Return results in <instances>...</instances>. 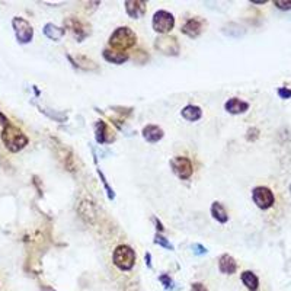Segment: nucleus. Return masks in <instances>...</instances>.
I'll return each instance as SVG.
<instances>
[{
  "mask_svg": "<svg viewBox=\"0 0 291 291\" xmlns=\"http://www.w3.org/2000/svg\"><path fill=\"white\" fill-rule=\"evenodd\" d=\"M224 108L230 114H243V112L249 110V103L245 102V100L237 99V98H231V99L226 102Z\"/></svg>",
  "mask_w": 291,
  "mask_h": 291,
  "instance_id": "10",
  "label": "nucleus"
},
{
  "mask_svg": "<svg viewBox=\"0 0 291 291\" xmlns=\"http://www.w3.org/2000/svg\"><path fill=\"white\" fill-rule=\"evenodd\" d=\"M103 57L110 63H115V64H122L124 61L128 60V54L127 52H121V51L111 50V48H107V50L103 51Z\"/></svg>",
  "mask_w": 291,
  "mask_h": 291,
  "instance_id": "15",
  "label": "nucleus"
},
{
  "mask_svg": "<svg viewBox=\"0 0 291 291\" xmlns=\"http://www.w3.org/2000/svg\"><path fill=\"white\" fill-rule=\"evenodd\" d=\"M161 281L163 282V284H165V287H166V288H169V287H171L172 280H171V278H169V277H168V275H162Z\"/></svg>",
  "mask_w": 291,
  "mask_h": 291,
  "instance_id": "25",
  "label": "nucleus"
},
{
  "mask_svg": "<svg viewBox=\"0 0 291 291\" xmlns=\"http://www.w3.org/2000/svg\"><path fill=\"white\" fill-rule=\"evenodd\" d=\"M219 268L223 274H233L237 270V263L230 255H223L219 261Z\"/></svg>",
  "mask_w": 291,
  "mask_h": 291,
  "instance_id": "14",
  "label": "nucleus"
},
{
  "mask_svg": "<svg viewBox=\"0 0 291 291\" xmlns=\"http://www.w3.org/2000/svg\"><path fill=\"white\" fill-rule=\"evenodd\" d=\"M125 10L128 16L139 19L146 13V2L143 0H127L125 2Z\"/></svg>",
  "mask_w": 291,
  "mask_h": 291,
  "instance_id": "9",
  "label": "nucleus"
},
{
  "mask_svg": "<svg viewBox=\"0 0 291 291\" xmlns=\"http://www.w3.org/2000/svg\"><path fill=\"white\" fill-rule=\"evenodd\" d=\"M143 137L149 143H156V141L162 140L163 137V130L157 125H147L143 128Z\"/></svg>",
  "mask_w": 291,
  "mask_h": 291,
  "instance_id": "11",
  "label": "nucleus"
},
{
  "mask_svg": "<svg viewBox=\"0 0 291 291\" xmlns=\"http://www.w3.org/2000/svg\"><path fill=\"white\" fill-rule=\"evenodd\" d=\"M114 263L122 271H130L136 263V252L127 245L117 246L114 251Z\"/></svg>",
  "mask_w": 291,
  "mask_h": 291,
  "instance_id": "3",
  "label": "nucleus"
},
{
  "mask_svg": "<svg viewBox=\"0 0 291 291\" xmlns=\"http://www.w3.org/2000/svg\"><path fill=\"white\" fill-rule=\"evenodd\" d=\"M44 34H45L50 40L59 41L64 37L66 31L61 30V28H59V27H56L54 23H47V25L44 27Z\"/></svg>",
  "mask_w": 291,
  "mask_h": 291,
  "instance_id": "17",
  "label": "nucleus"
},
{
  "mask_svg": "<svg viewBox=\"0 0 291 291\" xmlns=\"http://www.w3.org/2000/svg\"><path fill=\"white\" fill-rule=\"evenodd\" d=\"M191 291H208V290H207V287H205L204 284H201V282H195V284H192Z\"/></svg>",
  "mask_w": 291,
  "mask_h": 291,
  "instance_id": "24",
  "label": "nucleus"
},
{
  "mask_svg": "<svg viewBox=\"0 0 291 291\" xmlns=\"http://www.w3.org/2000/svg\"><path fill=\"white\" fill-rule=\"evenodd\" d=\"M0 121H2V122H3L5 125H6V124H9V122H8V120L5 118V115H3V114H0Z\"/></svg>",
  "mask_w": 291,
  "mask_h": 291,
  "instance_id": "27",
  "label": "nucleus"
},
{
  "mask_svg": "<svg viewBox=\"0 0 291 291\" xmlns=\"http://www.w3.org/2000/svg\"><path fill=\"white\" fill-rule=\"evenodd\" d=\"M175 27V18L173 15L166 10H159L153 16V30L159 34H166Z\"/></svg>",
  "mask_w": 291,
  "mask_h": 291,
  "instance_id": "4",
  "label": "nucleus"
},
{
  "mask_svg": "<svg viewBox=\"0 0 291 291\" xmlns=\"http://www.w3.org/2000/svg\"><path fill=\"white\" fill-rule=\"evenodd\" d=\"M194 249H195V253H197V255H202V253H205V252H207V249H205V248H202L201 245H194Z\"/></svg>",
  "mask_w": 291,
  "mask_h": 291,
  "instance_id": "26",
  "label": "nucleus"
},
{
  "mask_svg": "<svg viewBox=\"0 0 291 291\" xmlns=\"http://www.w3.org/2000/svg\"><path fill=\"white\" fill-rule=\"evenodd\" d=\"M274 5L281 10H290L291 9V2H282V0H275Z\"/></svg>",
  "mask_w": 291,
  "mask_h": 291,
  "instance_id": "22",
  "label": "nucleus"
},
{
  "mask_svg": "<svg viewBox=\"0 0 291 291\" xmlns=\"http://www.w3.org/2000/svg\"><path fill=\"white\" fill-rule=\"evenodd\" d=\"M105 136H107V125H105V122L99 121L96 124V140H98V143H105L107 141Z\"/></svg>",
  "mask_w": 291,
  "mask_h": 291,
  "instance_id": "20",
  "label": "nucleus"
},
{
  "mask_svg": "<svg viewBox=\"0 0 291 291\" xmlns=\"http://www.w3.org/2000/svg\"><path fill=\"white\" fill-rule=\"evenodd\" d=\"M278 95L281 96L282 99H288V98H291V91L290 89H285V88H280L278 89Z\"/></svg>",
  "mask_w": 291,
  "mask_h": 291,
  "instance_id": "23",
  "label": "nucleus"
},
{
  "mask_svg": "<svg viewBox=\"0 0 291 291\" xmlns=\"http://www.w3.org/2000/svg\"><path fill=\"white\" fill-rule=\"evenodd\" d=\"M290 191H291V187H290Z\"/></svg>",
  "mask_w": 291,
  "mask_h": 291,
  "instance_id": "28",
  "label": "nucleus"
},
{
  "mask_svg": "<svg viewBox=\"0 0 291 291\" xmlns=\"http://www.w3.org/2000/svg\"><path fill=\"white\" fill-rule=\"evenodd\" d=\"M2 140L5 143V146H6L10 151H13V153L22 150V149L28 144L27 136H25L19 128H16L15 125H12V124H6V125H5L3 133H2Z\"/></svg>",
  "mask_w": 291,
  "mask_h": 291,
  "instance_id": "1",
  "label": "nucleus"
},
{
  "mask_svg": "<svg viewBox=\"0 0 291 291\" xmlns=\"http://www.w3.org/2000/svg\"><path fill=\"white\" fill-rule=\"evenodd\" d=\"M172 171L175 172L176 176H179L181 179H188L192 175V163L188 157H182L176 156L171 161Z\"/></svg>",
  "mask_w": 291,
  "mask_h": 291,
  "instance_id": "6",
  "label": "nucleus"
},
{
  "mask_svg": "<svg viewBox=\"0 0 291 291\" xmlns=\"http://www.w3.org/2000/svg\"><path fill=\"white\" fill-rule=\"evenodd\" d=\"M67 27H69V30L73 32V35H74V37H76L79 41H82L83 38H86V37H88L86 27H83V23H82L81 20L69 19L67 20Z\"/></svg>",
  "mask_w": 291,
  "mask_h": 291,
  "instance_id": "13",
  "label": "nucleus"
},
{
  "mask_svg": "<svg viewBox=\"0 0 291 291\" xmlns=\"http://www.w3.org/2000/svg\"><path fill=\"white\" fill-rule=\"evenodd\" d=\"M154 242H156V243H159V245H162V246H163V248H166V249H171V251L173 249V246H172L171 243L166 241L163 236H159V234H157V236H156V239H154Z\"/></svg>",
  "mask_w": 291,
  "mask_h": 291,
  "instance_id": "21",
  "label": "nucleus"
},
{
  "mask_svg": "<svg viewBox=\"0 0 291 291\" xmlns=\"http://www.w3.org/2000/svg\"><path fill=\"white\" fill-rule=\"evenodd\" d=\"M202 31V25L198 19H190L183 27H182V32L191 38H197Z\"/></svg>",
  "mask_w": 291,
  "mask_h": 291,
  "instance_id": "12",
  "label": "nucleus"
},
{
  "mask_svg": "<svg viewBox=\"0 0 291 291\" xmlns=\"http://www.w3.org/2000/svg\"><path fill=\"white\" fill-rule=\"evenodd\" d=\"M202 115L200 107H195V105H188L182 110V117L188 121H198Z\"/></svg>",
  "mask_w": 291,
  "mask_h": 291,
  "instance_id": "18",
  "label": "nucleus"
},
{
  "mask_svg": "<svg viewBox=\"0 0 291 291\" xmlns=\"http://www.w3.org/2000/svg\"><path fill=\"white\" fill-rule=\"evenodd\" d=\"M136 42H137V35L127 27H121L114 31V34L110 38V45L112 47V50L121 51V52H125V50L134 47Z\"/></svg>",
  "mask_w": 291,
  "mask_h": 291,
  "instance_id": "2",
  "label": "nucleus"
},
{
  "mask_svg": "<svg viewBox=\"0 0 291 291\" xmlns=\"http://www.w3.org/2000/svg\"><path fill=\"white\" fill-rule=\"evenodd\" d=\"M13 28H15V34H16V38L22 44H27L32 40L34 37V30L31 27V23L28 20L22 19V18H15L13 19Z\"/></svg>",
  "mask_w": 291,
  "mask_h": 291,
  "instance_id": "7",
  "label": "nucleus"
},
{
  "mask_svg": "<svg viewBox=\"0 0 291 291\" xmlns=\"http://www.w3.org/2000/svg\"><path fill=\"white\" fill-rule=\"evenodd\" d=\"M154 47L159 51H162L166 56H178L179 52V44L175 37H169V35H162L156 40Z\"/></svg>",
  "mask_w": 291,
  "mask_h": 291,
  "instance_id": "8",
  "label": "nucleus"
},
{
  "mask_svg": "<svg viewBox=\"0 0 291 291\" xmlns=\"http://www.w3.org/2000/svg\"><path fill=\"white\" fill-rule=\"evenodd\" d=\"M242 281L246 285V288L249 291H256L259 287V280L258 277L252 271H245L242 274Z\"/></svg>",
  "mask_w": 291,
  "mask_h": 291,
  "instance_id": "16",
  "label": "nucleus"
},
{
  "mask_svg": "<svg viewBox=\"0 0 291 291\" xmlns=\"http://www.w3.org/2000/svg\"><path fill=\"white\" fill-rule=\"evenodd\" d=\"M252 197L255 204L261 208V210H268L271 208L272 204L275 202V197L270 188L267 187H256L253 191H252Z\"/></svg>",
  "mask_w": 291,
  "mask_h": 291,
  "instance_id": "5",
  "label": "nucleus"
},
{
  "mask_svg": "<svg viewBox=\"0 0 291 291\" xmlns=\"http://www.w3.org/2000/svg\"><path fill=\"white\" fill-rule=\"evenodd\" d=\"M211 214H213V217L216 219L217 221H220V223H226V221L229 220V216H227V213L224 210V207L221 205L220 202H213V205H211Z\"/></svg>",
  "mask_w": 291,
  "mask_h": 291,
  "instance_id": "19",
  "label": "nucleus"
}]
</instances>
